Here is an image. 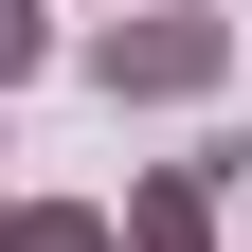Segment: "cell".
<instances>
[{
	"instance_id": "obj_1",
	"label": "cell",
	"mask_w": 252,
	"mask_h": 252,
	"mask_svg": "<svg viewBox=\"0 0 252 252\" xmlns=\"http://www.w3.org/2000/svg\"><path fill=\"white\" fill-rule=\"evenodd\" d=\"M90 90H108V108H216V90H234V18H216V0H144V18L90 36Z\"/></svg>"
},
{
	"instance_id": "obj_2",
	"label": "cell",
	"mask_w": 252,
	"mask_h": 252,
	"mask_svg": "<svg viewBox=\"0 0 252 252\" xmlns=\"http://www.w3.org/2000/svg\"><path fill=\"white\" fill-rule=\"evenodd\" d=\"M234 180H252V144H180V162H144V180L108 198V234H126V252H216Z\"/></svg>"
},
{
	"instance_id": "obj_3",
	"label": "cell",
	"mask_w": 252,
	"mask_h": 252,
	"mask_svg": "<svg viewBox=\"0 0 252 252\" xmlns=\"http://www.w3.org/2000/svg\"><path fill=\"white\" fill-rule=\"evenodd\" d=\"M0 252H126V234H108V198H18Z\"/></svg>"
},
{
	"instance_id": "obj_4",
	"label": "cell",
	"mask_w": 252,
	"mask_h": 252,
	"mask_svg": "<svg viewBox=\"0 0 252 252\" xmlns=\"http://www.w3.org/2000/svg\"><path fill=\"white\" fill-rule=\"evenodd\" d=\"M54 72V0H0V90H36Z\"/></svg>"
},
{
	"instance_id": "obj_5",
	"label": "cell",
	"mask_w": 252,
	"mask_h": 252,
	"mask_svg": "<svg viewBox=\"0 0 252 252\" xmlns=\"http://www.w3.org/2000/svg\"><path fill=\"white\" fill-rule=\"evenodd\" d=\"M0 216H18V198H0Z\"/></svg>"
}]
</instances>
